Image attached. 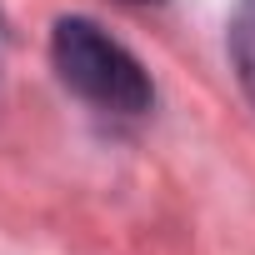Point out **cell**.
I'll return each mask as SVG.
<instances>
[{
    "label": "cell",
    "mask_w": 255,
    "mask_h": 255,
    "mask_svg": "<svg viewBox=\"0 0 255 255\" xmlns=\"http://www.w3.org/2000/svg\"><path fill=\"white\" fill-rule=\"evenodd\" d=\"M50 60L55 75L65 80V90H75L85 105L135 120L155 105V85L145 75V65L125 50L105 25L85 20V15H65L50 30Z\"/></svg>",
    "instance_id": "6da1fadb"
},
{
    "label": "cell",
    "mask_w": 255,
    "mask_h": 255,
    "mask_svg": "<svg viewBox=\"0 0 255 255\" xmlns=\"http://www.w3.org/2000/svg\"><path fill=\"white\" fill-rule=\"evenodd\" d=\"M230 65L240 75V90L255 105V0H240L230 15Z\"/></svg>",
    "instance_id": "7a4b0ae2"
}]
</instances>
